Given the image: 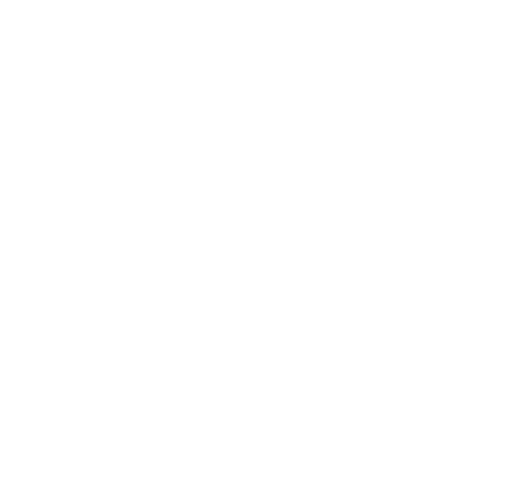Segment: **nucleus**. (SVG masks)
Returning <instances> with one entry per match:
<instances>
[]
</instances>
